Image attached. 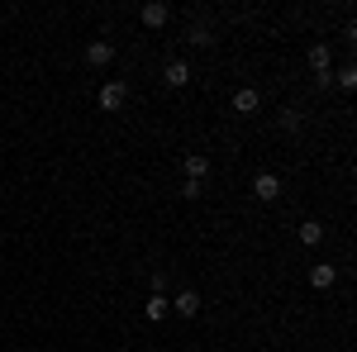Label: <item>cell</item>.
Listing matches in <instances>:
<instances>
[{
    "label": "cell",
    "mask_w": 357,
    "mask_h": 352,
    "mask_svg": "<svg viewBox=\"0 0 357 352\" xmlns=\"http://www.w3.org/2000/svg\"><path fill=\"white\" fill-rule=\"evenodd\" d=\"M167 20H172V5H162V0H153V5L138 10V24H143V29H162Z\"/></svg>",
    "instance_id": "cell-3"
},
{
    "label": "cell",
    "mask_w": 357,
    "mask_h": 352,
    "mask_svg": "<svg viewBox=\"0 0 357 352\" xmlns=\"http://www.w3.org/2000/svg\"><path fill=\"white\" fill-rule=\"evenodd\" d=\"M276 124H281V129H286V134H296V129H301V109H281V119H276Z\"/></svg>",
    "instance_id": "cell-13"
},
{
    "label": "cell",
    "mask_w": 357,
    "mask_h": 352,
    "mask_svg": "<svg viewBox=\"0 0 357 352\" xmlns=\"http://www.w3.org/2000/svg\"><path fill=\"white\" fill-rule=\"evenodd\" d=\"M186 43H215V38H210V29H205V24H195L191 33H186Z\"/></svg>",
    "instance_id": "cell-16"
},
{
    "label": "cell",
    "mask_w": 357,
    "mask_h": 352,
    "mask_svg": "<svg viewBox=\"0 0 357 352\" xmlns=\"http://www.w3.org/2000/svg\"><path fill=\"white\" fill-rule=\"evenodd\" d=\"M124 105H129V86L124 82H105L100 86V109H105V114H119Z\"/></svg>",
    "instance_id": "cell-1"
},
{
    "label": "cell",
    "mask_w": 357,
    "mask_h": 352,
    "mask_svg": "<svg viewBox=\"0 0 357 352\" xmlns=\"http://www.w3.org/2000/svg\"><path fill=\"white\" fill-rule=\"evenodd\" d=\"M143 314H148V319L158 324V319H167V314H172V300H167V296H148V305H143Z\"/></svg>",
    "instance_id": "cell-11"
},
{
    "label": "cell",
    "mask_w": 357,
    "mask_h": 352,
    "mask_svg": "<svg viewBox=\"0 0 357 352\" xmlns=\"http://www.w3.org/2000/svg\"><path fill=\"white\" fill-rule=\"evenodd\" d=\"M310 67H314V82H319V86H329V82H333V77H329V72H333L329 43H314V48H310Z\"/></svg>",
    "instance_id": "cell-2"
},
{
    "label": "cell",
    "mask_w": 357,
    "mask_h": 352,
    "mask_svg": "<svg viewBox=\"0 0 357 352\" xmlns=\"http://www.w3.org/2000/svg\"><path fill=\"white\" fill-rule=\"evenodd\" d=\"M181 195H186V200H200V195H205V181H191V176H186V181H181Z\"/></svg>",
    "instance_id": "cell-15"
},
{
    "label": "cell",
    "mask_w": 357,
    "mask_h": 352,
    "mask_svg": "<svg viewBox=\"0 0 357 352\" xmlns=\"http://www.w3.org/2000/svg\"><path fill=\"white\" fill-rule=\"evenodd\" d=\"M333 281H338V267H329V262H324V267H314V271H310V286H314V291H329Z\"/></svg>",
    "instance_id": "cell-10"
},
{
    "label": "cell",
    "mask_w": 357,
    "mask_h": 352,
    "mask_svg": "<svg viewBox=\"0 0 357 352\" xmlns=\"http://www.w3.org/2000/svg\"><path fill=\"white\" fill-rule=\"evenodd\" d=\"M186 176H191V181H205V176H210V158H200V153H186Z\"/></svg>",
    "instance_id": "cell-12"
},
{
    "label": "cell",
    "mask_w": 357,
    "mask_h": 352,
    "mask_svg": "<svg viewBox=\"0 0 357 352\" xmlns=\"http://www.w3.org/2000/svg\"><path fill=\"white\" fill-rule=\"evenodd\" d=\"M257 105H262V95H257L252 86H243V91L234 95V109H238V114H257Z\"/></svg>",
    "instance_id": "cell-8"
},
{
    "label": "cell",
    "mask_w": 357,
    "mask_h": 352,
    "mask_svg": "<svg viewBox=\"0 0 357 352\" xmlns=\"http://www.w3.org/2000/svg\"><path fill=\"white\" fill-rule=\"evenodd\" d=\"M252 195H257V200H276V195H281V176H276V171H257V176H252Z\"/></svg>",
    "instance_id": "cell-4"
},
{
    "label": "cell",
    "mask_w": 357,
    "mask_h": 352,
    "mask_svg": "<svg viewBox=\"0 0 357 352\" xmlns=\"http://www.w3.org/2000/svg\"><path fill=\"white\" fill-rule=\"evenodd\" d=\"M162 82L167 86H186V82H191V67H186L181 57H176V62H167V67H162Z\"/></svg>",
    "instance_id": "cell-7"
},
{
    "label": "cell",
    "mask_w": 357,
    "mask_h": 352,
    "mask_svg": "<svg viewBox=\"0 0 357 352\" xmlns=\"http://www.w3.org/2000/svg\"><path fill=\"white\" fill-rule=\"evenodd\" d=\"M333 82H338V91H357V67H343Z\"/></svg>",
    "instance_id": "cell-14"
},
{
    "label": "cell",
    "mask_w": 357,
    "mask_h": 352,
    "mask_svg": "<svg viewBox=\"0 0 357 352\" xmlns=\"http://www.w3.org/2000/svg\"><path fill=\"white\" fill-rule=\"evenodd\" d=\"M86 62H91V67H110L114 62V43H105V38L86 43Z\"/></svg>",
    "instance_id": "cell-5"
},
{
    "label": "cell",
    "mask_w": 357,
    "mask_h": 352,
    "mask_svg": "<svg viewBox=\"0 0 357 352\" xmlns=\"http://www.w3.org/2000/svg\"><path fill=\"white\" fill-rule=\"evenodd\" d=\"M301 243L305 247H319V243H324V224H319V219H305V224H301Z\"/></svg>",
    "instance_id": "cell-9"
},
{
    "label": "cell",
    "mask_w": 357,
    "mask_h": 352,
    "mask_svg": "<svg viewBox=\"0 0 357 352\" xmlns=\"http://www.w3.org/2000/svg\"><path fill=\"white\" fill-rule=\"evenodd\" d=\"M172 309H176L181 319H195V314H200V296H195V291H181V296L172 300Z\"/></svg>",
    "instance_id": "cell-6"
}]
</instances>
